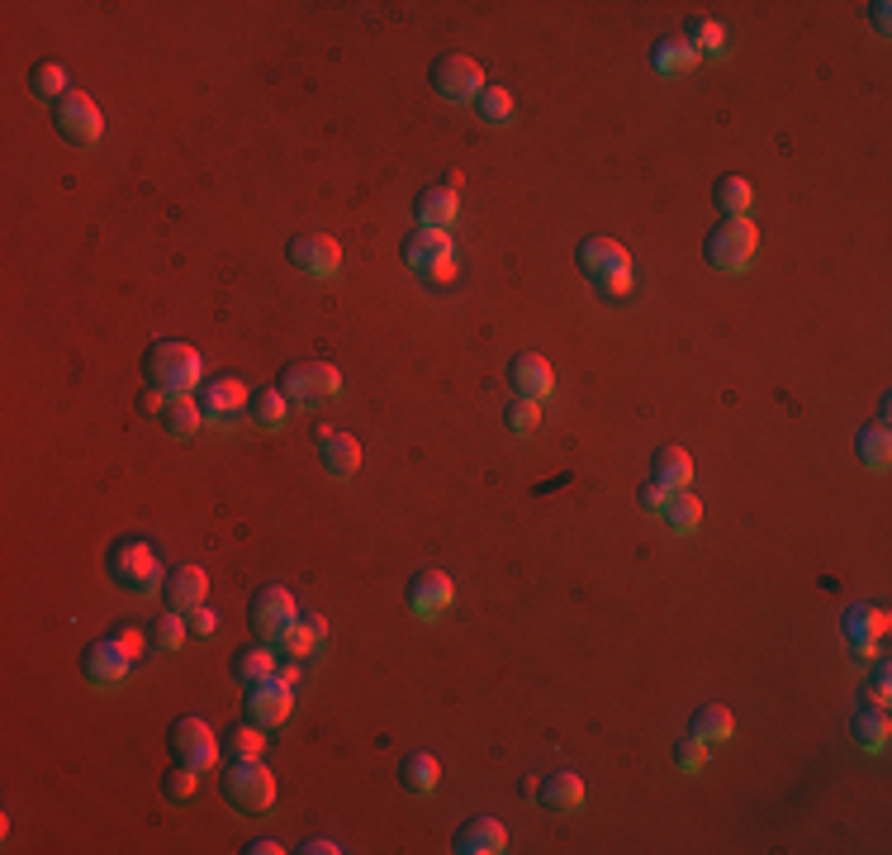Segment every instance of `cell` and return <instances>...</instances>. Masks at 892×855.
Listing matches in <instances>:
<instances>
[{
    "mask_svg": "<svg viewBox=\"0 0 892 855\" xmlns=\"http://www.w3.org/2000/svg\"><path fill=\"white\" fill-rule=\"evenodd\" d=\"M142 380L162 400H190V390H200V352L181 338H157L142 352Z\"/></svg>",
    "mask_w": 892,
    "mask_h": 855,
    "instance_id": "6da1fadb",
    "label": "cell"
},
{
    "mask_svg": "<svg viewBox=\"0 0 892 855\" xmlns=\"http://www.w3.org/2000/svg\"><path fill=\"white\" fill-rule=\"evenodd\" d=\"M219 789L243 817H262L276 803V774L262 766V756H229V766L219 770Z\"/></svg>",
    "mask_w": 892,
    "mask_h": 855,
    "instance_id": "7a4b0ae2",
    "label": "cell"
},
{
    "mask_svg": "<svg viewBox=\"0 0 892 855\" xmlns=\"http://www.w3.org/2000/svg\"><path fill=\"white\" fill-rule=\"evenodd\" d=\"M105 570H109V580H115L119 590H129V594H157L162 590V561H157L148 537H119V542L105 551Z\"/></svg>",
    "mask_w": 892,
    "mask_h": 855,
    "instance_id": "3957f363",
    "label": "cell"
},
{
    "mask_svg": "<svg viewBox=\"0 0 892 855\" xmlns=\"http://www.w3.org/2000/svg\"><path fill=\"white\" fill-rule=\"evenodd\" d=\"M575 262L603 295H613V299L631 295V252L623 243H613V238H584L575 247Z\"/></svg>",
    "mask_w": 892,
    "mask_h": 855,
    "instance_id": "277c9868",
    "label": "cell"
},
{
    "mask_svg": "<svg viewBox=\"0 0 892 855\" xmlns=\"http://www.w3.org/2000/svg\"><path fill=\"white\" fill-rule=\"evenodd\" d=\"M760 252V233L751 219H722L708 238H703V257L716 272H745Z\"/></svg>",
    "mask_w": 892,
    "mask_h": 855,
    "instance_id": "5b68a950",
    "label": "cell"
},
{
    "mask_svg": "<svg viewBox=\"0 0 892 855\" xmlns=\"http://www.w3.org/2000/svg\"><path fill=\"white\" fill-rule=\"evenodd\" d=\"M276 390L290 404L309 409V404H323V400H332V394L342 390V371L332 367V361H290V367L280 371Z\"/></svg>",
    "mask_w": 892,
    "mask_h": 855,
    "instance_id": "8992f818",
    "label": "cell"
},
{
    "mask_svg": "<svg viewBox=\"0 0 892 855\" xmlns=\"http://www.w3.org/2000/svg\"><path fill=\"white\" fill-rule=\"evenodd\" d=\"M400 257L418 272L423 281H452L456 276V247H452V233H433V229H413L404 243H400Z\"/></svg>",
    "mask_w": 892,
    "mask_h": 855,
    "instance_id": "52a82bcc",
    "label": "cell"
},
{
    "mask_svg": "<svg viewBox=\"0 0 892 855\" xmlns=\"http://www.w3.org/2000/svg\"><path fill=\"white\" fill-rule=\"evenodd\" d=\"M167 751H171V760H177V766H190L195 774H204V770H214V766H219L223 741H214L210 722L190 712V718H177V722H171V732H167Z\"/></svg>",
    "mask_w": 892,
    "mask_h": 855,
    "instance_id": "ba28073f",
    "label": "cell"
},
{
    "mask_svg": "<svg viewBox=\"0 0 892 855\" xmlns=\"http://www.w3.org/2000/svg\"><path fill=\"white\" fill-rule=\"evenodd\" d=\"M427 82H433V91L442 95L446 105H475V101H480V91L489 86V82H485V67H480L475 57H466V53L437 57Z\"/></svg>",
    "mask_w": 892,
    "mask_h": 855,
    "instance_id": "9c48e42d",
    "label": "cell"
},
{
    "mask_svg": "<svg viewBox=\"0 0 892 855\" xmlns=\"http://www.w3.org/2000/svg\"><path fill=\"white\" fill-rule=\"evenodd\" d=\"M295 618H299L295 594L280 590V584H262V590L247 599V627H252V637L266 642V646H276V637L295 623Z\"/></svg>",
    "mask_w": 892,
    "mask_h": 855,
    "instance_id": "30bf717a",
    "label": "cell"
},
{
    "mask_svg": "<svg viewBox=\"0 0 892 855\" xmlns=\"http://www.w3.org/2000/svg\"><path fill=\"white\" fill-rule=\"evenodd\" d=\"M53 124H57L62 138L76 142V148H91V142H100V134H105L100 105H95L86 91H67V95H62V101L53 105Z\"/></svg>",
    "mask_w": 892,
    "mask_h": 855,
    "instance_id": "8fae6325",
    "label": "cell"
},
{
    "mask_svg": "<svg viewBox=\"0 0 892 855\" xmlns=\"http://www.w3.org/2000/svg\"><path fill=\"white\" fill-rule=\"evenodd\" d=\"M285 257L314 281H332L342 272V243L332 233H299L285 243Z\"/></svg>",
    "mask_w": 892,
    "mask_h": 855,
    "instance_id": "7c38bea8",
    "label": "cell"
},
{
    "mask_svg": "<svg viewBox=\"0 0 892 855\" xmlns=\"http://www.w3.org/2000/svg\"><path fill=\"white\" fill-rule=\"evenodd\" d=\"M129 671H134V656L124 652L115 637H100V642H91L86 652H82V675L91 679L95 689L124 685V679H129Z\"/></svg>",
    "mask_w": 892,
    "mask_h": 855,
    "instance_id": "4fadbf2b",
    "label": "cell"
},
{
    "mask_svg": "<svg viewBox=\"0 0 892 855\" xmlns=\"http://www.w3.org/2000/svg\"><path fill=\"white\" fill-rule=\"evenodd\" d=\"M290 704H295V685H285V679H257V685H247L243 694V708L252 722L262 727H280L285 718H290Z\"/></svg>",
    "mask_w": 892,
    "mask_h": 855,
    "instance_id": "5bb4252c",
    "label": "cell"
},
{
    "mask_svg": "<svg viewBox=\"0 0 892 855\" xmlns=\"http://www.w3.org/2000/svg\"><path fill=\"white\" fill-rule=\"evenodd\" d=\"M200 409H204V419L210 423H233V419H243L252 409V390L237 376H219V380H210V386L200 390Z\"/></svg>",
    "mask_w": 892,
    "mask_h": 855,
    "instance_id": "9a60e30c",
    "label": "cell"
},
{
    "mask_svg": "<svg viewBox=\"0 0 892 855\" xmlns=\"http://www.w3.org/2000/svg\"><path fill=\"white\" fill-rule=\"evenodd\" d=\"M314 447H318V462L332 481H352L361 471V442L352 433H338V428H318L314 433Z\"/></svg>",
    "mask_w": 892,
    "mask_h": 855,
    "instance_id": "2e32d148",
    "label": "cell"
},
{
    "mask_svg": "<svg viewBox=\"0 0 892 855\" xmlns=\"http://www.w3.org/2000/svg\"><path fill=\"white\" fill-rule=\"evenodd\" d=\"M408 609L418 613V618H437V613H446L452 609V599H456V584H452V576L446 570H423V576H413L408 580Z\"/></svg>",
    "mask_w": 892,
    "mask_h": 855,
    "instance_id": "e0dca14e",
    "label": "cell"
},
{
    "mask_svg": "<svg viewBox=\"0 0 892 855\" xmlns=\"http://www.w3.org/2000/svg\"><path fill=\"white\" fill-rule=\"evenodd\" d=\"M508 386H513L518 400H546V394L555 390V371H551L546 357L522 352V357L508 361Z\"/></svg>",
    "mask_w": 892,
    "mask_h": 855,
    "instance_id": "ac0fdd59",
    "label": "cell"
},
{
    "mask_svg": "<svg viewBox=\"0 0 892 855\" xmlns=\"http://www.w3.org/2000/svg\"><path fill=\"white\" fill-rule=\"evenodd\" d=\"M508 846V832H503V822L499 817H470V822H460L456 827V836H452V851L456 855H499Z\"/></svg>",
    "mask_w": 892,
    "mask_h": 855,
    "instance_id": "d6986e66",
    "label": "cell"
},
{
    "mask_svg": "<svg viewBox=\"0 0 892 855\" xmlns=\"http://www.w3.org/2000/svg\"><path fill=\"white\" fill-rule=\"evenodd\" d=\"M328 646V623L318 613H299L290 627L276 637V652L280 656H290V661H299V656H318Z\"/></svg>",
    "mask_w": 892,
    "mask_h": 855,
    "instance_id": "ffe728a7",
    "label": "cell"
},
{
    "mask_svg": "<svg viewBox=\"0 0 892 855\" xmlns=\"http://www.w3.org/2000/svg\"><path fill=\"white\" fill-rule=\"evenodd\" d=\"M460 214V200H456V186H427L418 200H413V219L418 229H433V233H452Z\"/></svg>",
    "mask_w": 892,
    "mask_h": 855,
    "instance_id": "44dd1931",
    "label": "cell"
},
{
    "mask_svg": "<svg viewBox=\"0 0 892 855\" xmlns=\"http://www.w3.org/2000/svg\"><path fill=\"white\" fill-rule=\"evenodd\" d=\"M204 590H210V580H204L200 566H177L162 580V599H167L171 613H195L204 604Z\"/></svg>",
    "mask_w": 892,
    "mask_h": 855,
    "instance_id": "7402d4cb",
    "label": "cell"
},
{
    "mask_svg": "<svg viewBox=\"0 0 892 855\" xmlns=\"http://www.w3.org/2000/svg\"><path fill=\"white\" fill-rule=\"evenodd\" d=\"M537 803L546 813H580L584 808V780L575 770H551L546 780L537 784Z\"/></svg>",
    "mask_w": 892,
    "mask_h": 855,
    "instance_id": "603a6c76",
    "label": "cell"
},
{
    "mask_svg": "<svg viewBox=\"0 0 892 855\" xmlns=\"http://www.w3.org/2000/svg\"><path fill=\"white\" fill-rule=\"evenodd\" d=\"M650 481L665 485V489H689V481H693V456L683 452V447H675V442H665V447L650 456Z\"/></svg>",
    "mask_w": 892,
    "mask_h": 855,
    "instance_id": "cb8c5ba5",
    "label": "cell"
},
{
    "mask_svg": "<svg viewBox=\"0 0 892 855\" xmlns=\"http://www.w3.org/2000/svg\"><path fill=\"white\" fill-rule=\"evenodd\" d=\"M731 732H736V718L722 708V704H703L693 708V722H689V737H698L703 747H722V741H731Z\"/></svg>",
    "mask_w": 892,
    "mask_h": 855,
    "instance_id": "d4e9b609",
    "label": "cell"
},
{
    "mask_svg": "<svg viewBox=\"0 0 892 855\" xmlns=\"http://www.w3.org/2000/svg\"><path fill=\"white\" fill-rule=\"evenodd\" d=\"M712 204L726 219H751L755 214V186L745 181V177H722V181L712 186Z\"/></svg>",
    "mask_w": 892,
    "mask_h": 855,
    "instance_id": "484cf974",
    "label": "cell"
},
{
    "mask_svg": "<svg viewBox=\"0 0 892 855\" xmlns=\"http://www.w3.org/2000/svg\"><path fill=\"white\" fill-rule=\"evenodd\" d=\"M276 646H266V642H257V646H243V652L233 656V679L237 685H257V679H270L276 675Z\"/></svg>",
    "mask_w": 892,
    "mask_h": 855,
    "instance_id": "4316f807",
    "label": "cell"
},
{
    "mask_svg": "<svg viewBox=\"0 0 892 855\" xmlns=\"http://www.w3.org/2000/svg\"><path fill=\"white\" fill-rule=\"evenodd\" d=\"M437 780H442L437 756H427V751H413V756H404V766H400V784L408 789V794H433Z\"/></svg>",
    "mask_w": 892,
    "mask_h": 855,
    "instance_id": "83f0119b",
    "label": "cell"
},
{
    "mask_svg": "<svg viewBox=\"0 0 892 855\" xmlns=\"http://www.w3.org/2000/svg\"><path fill=\"white\" fill-rule=\"evenodd\" d=\"M200 423H204L200 400H167V409H162V428H167L171 437L190 442V437L200 433Z\"/></svg>",
    "mask_w": 892,
    "mask_h": 855,
    "instance_id": "f1b7e54d",
    "label": "cell"
},
{
    "mask_svg": "<svg viewBox=\"0 0 892 855\" xmlns=\"http://www.w3.org/2000/svg\"><path fill=\"white\" fill-rule=\"evenodd\" d=\"M247 414H252V423H257V428H266V433H280L285 419H290V400H285L280 390H257V394H252Z\"/></svg>",
    "mask_w": 892,
    "mask_h": 855,
    "instance_id": "f546056e",
    "label": "cell"
},
{
    "mask_svg": "<svg viewBox=\"0 0 892 855\" xmlns=\"http://www.w3.org/2000/svg\"><path fill=\"white\" fill-rule=\"evenodd\" d=\"M850 732H854V741L864 751H883L888 747V712L883 708H859L854 712V722H850Z\"/></svg>",
    "mask_w": 892,
    "mask_h": 855,
    "instance_id": "4dcf8cb0",
    "label": "cell"
},
{
    "mask_svg": "<svg viewBox=\"0 0 892 855\" xmlns=\"http://www.w3.org/2000/svg\"><path fill=\"white\" fill-rule=\"evenodd\" d=\"M854 452H859V462H864L869 471H888V462H892V437H888V428H859Z\"/></svg>",
    "mask_w": 892,
    "mask_h": 855,
    "instance_id": "1f68e13d",
    "label": "cell"
},
{
    "mask_svg": "<svg viewBox=\"0 0 892 855\" xmlns=\"http://www.w3.org/2000/svg\"><path fill=\"white\" fill-rule=\"evenodd\" d=\"M650 62H656V72L660 76H683L698 62V53L683 39H660L656 43V53H650Z\"/></svg>",
    "mask_w": 892,
    "mask_h": 855,
    "instance_id": "d6a6232c",
    "label": "cell"
},
{
    "mask_svg": "<svg viewBox=\"0 0 892 855\" xmlns=\"http://www.w3.org/2000/svg\"><path fill=\"white\" fill-rule=\"evenodd\" d=\"M665 522L675 532H693L698 522H703V499H693L689 489H675L669 495V504H665Z\"/></svg>",
    "mask_w": 892,
    "mask_h": 855,
    "instance_id": "836d02e7",
    "label": "cell"
},
{
    "mask_svg": "<svg viewBox=\"0 0 892 855\" xmlns=\"http://www.w3.org/2000/svg\"><path fill=\"white\" fill-rule=\"evenodd\" d=\"M223 751H229V756H262V751H266V732H262V722H252V718L233 722L229 732H223Z\"/></svg>",
    "mask_w": 892,
    "mask_h": 855,
    "instance_id": "e575fe53",
    "label": "cell"
},
{
    "mask_svg": "<svg viewBox=\"0 0 892 855\" xmlns=\"http://www.w3.org/2000/svg\"><path fill=\"white\" fill-rule=\"evenodd\" d=\"M67 67H57V62H39V67H34V76H29V91H34L39 95V101H62V95H67Z\"/></svg>",
    "mask_w": 892,
    "mask_h": 855,
    "instance_id": "d590c367",
    "label": "cell"
},
{
    "mask_svg": "<svg viewBox=\"0 0 892 855\" xmlns=\"http://www.w3.org/2000/svg\"><path fill=\"white\" fill-rule=\"evenodd\" d=\"M683 43H689L698 57H703V53L722 57L726 34H722V24H716V20H689V29H683Z\"/></svg>",
    "mask_w": 892,
    "mask_h": 855,
    "instance_id": "8d00e7d4",
    "label": "cell"
},
{
    "mask_svg": "<svg viewBox=\"0 0 892 855\" xmlns=\"http://www.w3.org/2000/svg\"><path fill=\"white\" fill-rule=\"evenodd\" d=\"M185 632H190L185 613H171V609H167V618H157V623L148 627V637H152V646H157V652H181Z\"/></svg>",
    "mask_w": 892,
    "mask_h": 855,
    "instance_id": "74e56055",
    "label": "cell"
},
{
    "mask_svg": "<svg viewBox=\"0 0 892 855\" xmlns=\"http://www.w3.org/2000/svg\"><path fill=\"white\" fill-rule=\"evenodd\" d=\"M475 109H480V119L493 124V129H503L508 119H513V95H508L503 86H485L480 101H475Z\"/></svg>",
    "mask_w": 892,
    "mask_h": 855,
    "instance_id": "f35d334b",
    "label": "cell"
},
{
    "mask_svg": "<svg viewBox=\"0 0 892 855\" xmlns=\"http://www.w3.org/2000/svg\"><path fill=\"white\" fill-rule=\"evenodd\" d=\"M503 423H508V433L513 437H532L537 428H541V409H537V400H508V409H503Z\"/></svg>",
    "mask_w": 892,
    "mask_h": 855,
    "instance_id": "ab89813d",
    "label": "cell"
},
{
    "mask_svg": "<svg viewBox=\"0 0 892 855\" xmlns=\"http://www.w3.org/2000/svg\"><path fill=\"white\" fill-rule=\"evenodd\" d=\"M195 780H200V774L190 770V766L167 770V780H162V799H167V803H185L190 794H195Z\"/></svg>",
    "mask_w": 892,
    "mask_h": 855,
    "instance_id": "60d3db41",
    "label": "cell"
},
{
    "mask_svg": "<svg viewBox=\"0 0 892 855\" xmlns=\"http://www.w3.org/2000/svg\"><path fill=\"white\" fill-rule=\"evenodd\" d=\"M675 760H679L683 774H698V770H703V760H708V747L698 737H683L679 747H675Z\"/></svg>",
    "mask_w": 892,
    "mask_h": 855,
    "instance_id": "b9f144b4",
    "label": "cell"
},
{
    "mask_svg": "<svg viewBox=\"0 0 892 855\" xmlns=\"http://www.w3.org/2000/svg\"><path fill=\"white\" fill-rule=\"evenodd\" d=\"M669 495L675 489H665V485H641V495H636V504H641V514H650V518H665V504H669Z\"/></svg>",
    "mask_w": 892,
    "mask_h": 855,
    "instance_id": "7bdbcfd3",
    "label": "cell"
},
{
    "mask_svg": "<svg viewBox=\"0 0 892 855\" xmlns=\"http://www.w3.org/2000/svg\"><path fill=\"white\" fill-rule=\"evenodd\" d=\"M185 623H190V632H195V637H214V632H219V613L200 604L195 613H185Z\"/></svg>",
    "mask_w": 892,
    "mask_h": 855,
    "instance_id": "ee69618b",
    "label": "cell"
},
{
    "mask_svg": "<svg viewBox=\"0 0 892 855\" xmlns=\"http://www.w3.org/2000/svg\"><path fill=\"white\" fill-rule=\"evenodd\" d=\"M109 637H115V642H119V646H124V652H129L134 661H142V646L152 642V637H142L138 627H119V632H109Z\"/></svg>",
    "mask_w": 892,
    "mask_h": 855,
    "instance_id": "f6af8a7d",
    "label": "cell"
},
{
    "mask_svg": "<svg viewBox=\"0 0 892 855\" xmlns=\"http://www.w3.org/2000/svg\"><path fill=\"white\" fill-rule=\"evenodd\" d=\"M869 704H873V708H888V665H879V675H873Z\"/></svg>",
    "mask_w": 892,
    "mask_h": 855,
    "instance_id": "bcb514c9",
    "label": "cell"
},
{
    "mask_svg": "<svg viewBox=\"0 0 892 855\" xmlns=\"http://www.w3.org/2000/svg\"><path fill=\"white\" fill-rule=\"evenodd\" d=\"M299 851H305V855H338L342 846H338V842H328V836H314V842H305Z\"/></svg>",
    "mask_w": 892,
    "mask_h": 855,
    "instance_id": "7dc6e473",
    "label": "cell"
},
{
    "mask_svg": "<svg viewBox=\"0 0 892 855\" xmlns=\"http://www.w3.org/2000/svg\"><path fill=\"white\" fill-rule=\"evenodd\" d=\"M138 409H142V414H162V409H167V404H162V394H157V390L148 386V390H142V394H138Z\"/></svg>",
    "mask_w": 892,
    "mask_h": 855,
    "instance_id": "c3c4849f",
    "label": "cell"
},
{
    "mask_svg": "<svg viewBox=\"0 0 892 855\" xmlns=\"http://www.w3.org/2000/svg\"><path fill=\"white\" fill-rule=\"evenodd\" d=\"M280 851H285V846H280V842H270V836H262V842H247V846H243V855H280Z\"/></svg>",
    "mask_w": 892,
    "mask_h": 855,
    "instance_id": "681fc988",
    "label": "cell"
},
{
    "mask_svg": "<svg viewBox=\"0 0 892 855\" xmlns=\"http://www.w3.org/2000/svg\"><path fill=\"white\" fill-rule=\"evenodd\" d=\"M276 679H285V685H299V665H276Z\"/></svg>",
    "mask_w": 892,
    "mask_h": 855,
    "instance_id": "f907efd6",
    "label": "cell"
},
{
    "mask_svg": "<svg viewBox=\"0 0 892 855\" xmlns=\"http://www.w3.org/2000/svg\"><path fill=\"white\" fill-rule=\"evenodd\" d=\"M869 14H873V24H879L883 34H888V6H883V0H879V6H869Z\"/></svg>",
    "mask_w": 892,
    "mask_h": 855,
    "instance_id": "816d5d0a",
    "label": "cell"
}]
</instances>
